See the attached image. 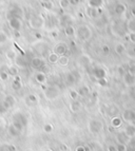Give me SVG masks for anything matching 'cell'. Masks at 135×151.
Masks as SVG:
<instances>
[{"label":"cell","mask_w":135,"mask_h":151,"mask_svg":"<svg viewBox=\"0 0 135 151\" xmlns=\"http://www.w3.org/2000/svg\"><path fill=\"white\" fill-rule=\"evenodd\" d=\"M8 150L9 151H17V148H16L15 145L13 144H8Z\"/></svg>","instance_id":"obj_35"},{"label":"cell","mask_w":135,"mask_h":151,"mask_svg":"<svg viewBox=\"0 0 135 151\" xmlns=\"http://www.w3.org/2000/svg\"><path fill=\"white\" fill-rule=\"evenodd\" d=\"M120 123H121V121H120V119H118V117H114V119H112V125L114 127H118L120 125Z\"/></svg>","instance_id":"obj_34"},{"label":"cell","mask_w":135,"mask_h":151,"mask_svg":"<svg viewBox=\"0 0 135 151\" xmlns=\"http://www.w3.org/2000/svg\"><path fill=\"white\" fill-rule=\"evenodd\" d=\"M52 0H40V2H50Z\"/></svg>","instance_id":"obj_43"},{"label":"cell","mask_w":135,"mask_h":151,"mask_svg":"<svg viewBox=\"0 0 135 151\" xmlns=\"http://www.w3.org/2000/svg\"><path fill=\"white\" fill-rule=\"evenodd\" d=\"M45 65V61L41 57H33L31 60V67L35 70H39Z\"/></svg>","instance_id":"obj_7"},{"label":"cell","mask_w":135,"mask_h":151,"mask_svg":"<svg viewBox=\"0 0 135 151\" xmlns=\"http://www.w3.org/2000/svg\"><path fill=\"white\" fill-rule=\"evenodd\" d=\"M59 149H60V151H69V147H68L65 144H61L59 146Z\"/></svg>","instance_id":"obj_36"},{"label":"cell","mask_w":135,"mask_h":151,"mask_svg":"<svg viewBox=\"0 0 135 151\" xmlns=\"http://www.w3.org/2000/svg\"><path fill=\"white\" fill-rule=\"evenodd\" d=\"M9 41V36L4 31L0 30V45H4Z\"/></svg>","instance_id":"obj_23"},{"label":"cell","mask_w":135,"mask_h":151,"mask_svg":"<svg viewBox=\"0 0 135 151\" xmlns=\"http://www.w3.org/2000/svg\"><path fill=\"white\" fill-rule=\"evenodd\" d=\"M69 63H70L69 56L63 55V56H59V59H58L57 63H59V65H61V67H65V65H69Z\"/></svg>","instance_id":"obj_22"},{"label":"cell","mask_w":135,"mask_h":151,"mask_svg":"<svg viewBox=\"0 0 135 151\" xmlns=\"http://www.w3.org/2000/svg\"><path fill=\"white\" fill-rule=\"evenodd\" d=\"M25 101H28L29 104H37L38 103V97L35 94H29L25 98Z\"/></svg>","instance_id":"obj_24"},{"label":"cell","mask_w":135,"mask_h":151,"mask_svg":"<svg viewBox=\"0 0 135 151\" xmlns=\"http://www.w3.org/2000/svg\"><path fill=\"white\" fill-rule=\"evenodd\" d=\"M71 3H74V4H77L78 2H79V0H70Z\"/></svg>","instance_id":"obj_41"},{"label":"cell","mask_w":135,"mask_h":151,"mask_svg":"<svg viewBox=\"0 0 135 151\" xmlns=\"http://www.w3.org/2000/svg\"><path fill=\"white\" fill-rule=\"evenodd\" d=\"M77 93H78V95H79V96H83V97H85V96L89 95V93H90V89L88 88L87 86H83V87H80V88L77 90Z\"/></svg>","instance_id":"obj_21"},{"label":"cell","mask_w":135,"mask_h":151,"mask_svg":"<svg viewBox=\"0 0 135 151\" xmlns=\"http://www.w3.org/2000/svg\"><path fill=\"white\" fill-rule=\"evenodd\" d=\"M5 126H6V123H5V121L2 119V117H0V129L4 128Z\"/></svg>","instance_id":"obj_37"},{"label":"cell","mask_w":135,"mask_h":151,"mask_svg":"<svg viewBox=\"0 0 135 151\" xmlns=\"http://www.w3.org/2000/svg\"><path fill=\"white\" fill-rule=\"evenodd\" d=\"M42 129H43V131H45V133H52L53 130H54V127H53L52 124L47 123V124H45V125H43Z\"/></svg>","instance_id":"obj_26"},{"label":"cell","mask_w":135,"mask_h":151,"mask_svg":"<svg viewBox=\"0 0 135 151\" xmlns=\"http://www.w3.org/2000/svg\"><path fill=\"white\" fill-rule=\"evenodd\" d=\"M108 150L109 151H116V148L114 146H109L108 147Z\"/></svg>","instance_id":"obj_40"},{"label":"cell","mask_w":135,"mask_h":151,"mask_svg":"<svg viewBox=\"0 0 135 151\" xmlns=\"http://www.w3.org/2000/svg\"><path fill=\"white\" fill-rule=\"evenodd\" d=\"M69 94H70V97L72 98L73 101H77L78 96H79V95H78L77 91H76V90H70Z\"/></svg>","instance_id":"obj_32"},{"label":"cell","mask_w":135,"mask_h":151,"mask_svg":"<svg viewBox=\"0 0 135 151\" xmlns=\"http://www.w3.org/2000/svg\"><path fill=\"white\" fill-rule=\"evenodd\" d=\"M8 23H9V27H10L13 31H15V32H19V31L21 30V28H22L21 18H18V17L8 18Z\"/></svg>","instance_id":"obj_5"},{"label":"cell","mask_w":135,"mask_h":151,"mask_svg":"<svg viewBox=\"0 0 135 151\" xmlns=\"http://www.w3.org/2000/svg\"><path fill=\"white\" fill-rule=\"evenodd\" d=\"M41 5H42V8L47 11H51L54 9V3H53V1H50V2H41Z\"/></svg>","instance_id":"obj_28"},{"label":"cell","mask_w":135,"mask_h":151,"mask_svg":"<svg viewBox=\"0 0 135 151\" xmlns=\"http://www.w3.org/2000/svg\"><path fill=\"white\" fill-rule=\"evenodd\" d=\"M8 133L11 137H17V136L20 135V131H18L17 129L11 124V125H9V127H8Z\"/></svg>","instance_id":"obj_17"},{"label":"cell","mask_w":135,"mask_h":151,"mask_svg":"<svg viewBox=\"0 0 135 151\" xmlns=\"http://www.w3.org/2000/svg\"><path fill=\"white\" fill-rule=\"evenodd\" d=\"M8 73L12 77H16L19 74V69H18L17 65H8Z\"/></svg>","instance_id":"obj_14"},{"label":"cell","mask_w":135,"mask_h":151,"mask_svg":"<svg viewBox=\"0 0 135 151\" xmlns=\"http://www.w3.org/2000/svg\"><path fill=\"white\" fill-rule=\"evenodd\" d=\"M15 63L19 68H24V67H27V60H25V58L21 55H17V57H16V59H15Z\"/></svg>","instance_id":"obj_18"},{"label":"cell","mask_w":135,"mask_h":151,"mask_svg":"<svg viewBox=\"0 0 135 151\" xmlns=\"http://www.w3.org/2000/svg\"><path fill=\"white\" fill-rule=\"evenodd\" d=\"M67 83H70V85H72V83H75L76 81H75V78H74V76H73V74L71 73H68L67 74Z\"/></svg>","instance_id":"obj_30"},{"label":"cell","mask_w":135,"mask_h":151,"mask_svg":"<svg viewBox=\"0 0 135 151\" xmlns=\"http://www.w3.org/2000/svg\"><path fill=\"white\" fill-rule=\"evenodd\" d=\"M35 81H37L39 85H45L47 83V75H45V72L42 71H39L35 74Z\"/></svg>","instance_id":"obj_12"},{"label":"cell","mask_w":135,"mask_h":151,"mask_svg":"<svg viewBox=\"0 0 135 151\" xmlns=\"http://www.w3.org/2000/svg\"><path fill=\"white\" fill-rule=\"evenodd\" d=\"M65 36L68 37H73V36H75V33H76V29L73 27V25L69 24L67 27H65Z\"/></svg>","instance_id":"obj_15"},{"label":"cell","mask_w":135,"mask_h":151,"mask_svg":"<svg viewBox=\"0 0 135 151\" xmlns=\"http://www.w3.org/2000/svg\"><path fill=\"white\" fill-rule=\"evenodd\" d=\"M21 15H22V10H21L19 6H14V8H12L8 12V18H11V17L21 18Z\"/></svg>","instance_id":"obj_9"},{"label":"cell","mask_w":135,"mask_h":151,"mask_svg":"<svg viewBox=\"0 0 135 151\" xmlns=\"http://www.w3.org/2000/svg\"><path fill=\"white\" fill-rule=\"evenodd\" d=\"M9 78H10V75L8 73V65H0V81H9Z\"/></svg>","instance_id":"obj_11"},{"label":"cell","mask_w":135,"mask_h":151,"mask_svg":"<svg viewBox=\"0 0 135 151\" xmlns=\"http://www.w3.org/2000/svg\"><path fill=\"white\" fill-rule=\"evenodd\" d=\"M58 59H59V56H58L57 54H55L54 52L49 53V55H48L49 63H51V65H55V63H58Z\"/></svg>","instance_id":"obj_19"},{"label":"cell","mask_w":135,"mask_h":151,"mask_svg":"<svg viewBox=\"0 0 135 151\" xmlns=\"http://www.w3.org/2000/svg\"><path fill=\"white\" fill-rule=\"evenodd\" d=\"M70 4H71L70 0H59L60 8L63 9V10H65V9L69 8V6H70Z\"/></svg>","instance_id":"obj_29"},{"label":"cell","mask_w":135,"mask_h":151,"mask_svg":"<svg viewBox=\"0 0 135 151\" xmlns=\"http://www.w3.org/2000/svg\"><path fill=\"white\" fill-rule=\"evenodd\" d=\"M8 111H9V109L4 106V104H3L2 101H0V116L4 115V114L8 112Z\"/></svg>","instance_id":"obj_31"},{"label":"cell","mask_w":135,"mask_h":151,"mask_svg":"<svg viewBox=\"0 0 135 151\" xmlns=\"http://www.w3.org/2000/svg\"><path fill=\"white\" fill-rule=\"evenodd\" d=\"M11 86H12V89L14 91H19L20 89L22 88V83H21V81H20L19 76H16L15 79L13 81V83H12Z\"/></svg>","instance_id":"obj_16"},{"label":"cell","mask_w":135,"mask_h":151,"mask_svg":"<svg viewBox=\"0 0 135 151\" xmlns=\"http://www.w3.org/2000/svg\"><path fill=\"white\" fill-rule=\"evenodd\" d=\"M87 14L90 17H94L96 15V12H95V9L94 8H88L87 9Z\"/></svg>","instance_id":"obj_33"},{"label":"cell","mask_w":135,"mask_h":151,"mask_svg":"<svg viewBox=\"0 0 135 151\" xmlns=\"http://www.w3.org/2000/svg\"><path fill=\"white\" fill-rule=\"evenodd\" d=\"M0 151H9L8 150V144H3V145H0Z\"/></svg>","instance_id":"obj_38"},{"label":"cell","mask_w":135,"mask_h":151,"mask_svg":"<svg viewBox=\"0 0 135 151\" xmlns=\"http://www.w3.org/2000/svg\"><path fill=\"white\" fill-rule=\"evenodd\" d=\"M80 108H81V106H80V104L78 103L77 101H73L72 103L70 104V110H71V112H73V113L78 112V111L80 110Z\"/></svg>","instance_id":"obj_20"},{"label":"cell","mask_w":135,"mask_h":151,"mask_svg":"<svg viewBox=\"0 0 135 151\" xmlns=\"http://www.w3.org/2000/svg\"><path fill=\"white\" fill-rule=\"evenodd\" d=\"M3 104H4V106L6 107L8 109H11L12 107L15 106L16 104V98L14 97L13 95H6L4 97V99H3L2 101Z\"/></svg>","instance_id":"obj_10"},{"label":"cell","mask_w":135,"mask_h":151,"mask_svg":"<svg viewBox=\"0 0 135 151\" xmlns=\"http://www.w3.org/2000/svg\"><path fill=\"white\" fill-rule=\"evenodd\" d=\"M35 36H36V38H37V39H41V35H40L39 33H36Z\"/></svg>","instance_id":"obj_42"},{"label":"cell","mask_w":135,"mask_h":151,"mask_svg":"<svg viewBox=\"0 0 135 151\" xmlns=\"http://www.w3.org/2000/svg\"><path fill=\"white\" fill-rule=\"evenodd\" d=\"M88 128H89V131H90L91 133L97 134L103 129V123L100 121H98V119H91V121L88 123Z\"/></svg>","instance_id":"obj_4"},{"label":"cell","mask_w":135,"mask_h":151,"mask_svg":"<svg viewBox=\"0 0 135 151\" xmlns=\"http://www.w3.org/2000/svg\"><path fill=\"white\" fill-rule=\"evenodd\" d=\"M5 57H6V59H9L11 61H15L16 57H17V52L14 49H9L5 52Z\"/></svg>","instance_id":"obj_13"},{"label":"cell","mask_w":135,"mask_h":151,"mask_svg":"<svg viewBox=\"0 0 135 151\" xmlns=\"http://www.w3.org/2000/svg\"><path fill=\"white\" fill-rule=\"evenodd\" d=\"M75 151H85V148L83 146H79L75 149Z\"/></svg>","instance_id":"obj_39"},{"label":"cell","mask_w":135,"mask_h":151,"mask_svg":"<svg viewBox=\"0 0 135 151\" xmlns=\"http://www.w3.org/2000/svg\"><path fill=\"white\" fill-rule=\"evenodd\" d=\"M67 50H68L67 45H65L63 42H59L55 45V48H54V51H53V52H54L55 54H57L58 56H63V55H65V53H67Z\"/></svg>","instance_id":"obj_8"},{"label":"cell","mask_w":135,"mask_h":151,"mask_svg":"<svg viewBox=\"0 0 135 151\" xmlns=\"http://www.w3.org/2000/svg\"><path fill=\"white\" fill-rule=\"evenodd\" d=\"M94 75L97 78H99V79H103V78L105 77V71H103V69L97 68L94 70Z\"/></svg>","instance_id":"obj_25"},{"label":"cell","mask_w":135,"mask_h":151,"mask_svg":"<svg viewBox=\"0 0 135 151\" xmlns=\"http://www.w3.org/2000/svg\"><path fill=\"white\" fill-rule=\"evenodd\" d=\"M45 151H52L51 149H47V150H45Z\"/></svg>","instance_id":"obj_44"},{"label":"cell","mask_w":135,"mask_h":151,"mask_svg":"<svg viewBox=\"0 0 135 151\" xmlns=\"http://www.w3.org/2000/svg\"><path fill=\"white\" fill-rule=\"evenodd\" d=\"M13 122L19 123L20 125H22L23 127L28 126V119H27V116L23 113H21V112H16V113L13 115Z\"/></svg>","instance_id":"obj_6"},{"label":"cell","mask_w":135,"mask_h":151,"mask_svg":"<svg viewBox=\"0 0 135 151\" xmlns=\"http://www.w3.org/2000/svg\"><path fill=\"white\" fill-rule=\"evenodd\" d=\"M103 3V0H89V5L90 8H98Z\"/></svg>","instance_id":"obj_27"},{"label":"cell","mask_w":135,"mask_h":151,"mask_svg":"<svg viewBox=\"0 0 135 151\" xmlns=\"http://www.w3.org/2000/svg\"><path fill=\"white\" fill-rule=\"evenodd\" d=\"M43 96L47 101H55L60 96V89L57 86H49L43 91Z\"/></svg>","instance_id":"obj_2"},{"label":"cell","mask_w":135,"mask_h":151,"mask_svg":"<svg viewBox=\"0 0 135 151\" xmlns=\"http://www.w3.org/2000/svg\"><path fill=\"white\" fill-rule=\"evenodd\" d=\"M75 36L79 39V40L87 41L89 40L92 36V32H91L90 28L88 25H79L77 29H76Z\"/></svg>","instance_id":"obj_3"},{"label":"cell","mask_w":135,"mask_h":151,"mask_svg":"<svg viewBox=\"0 0 135 151\" xmlns=\"http://www.w3.org/2000/svg\"><path fill=\"white\" fill-rule=\"evenodd\" d=\"M29 25L33 30H41L45 25V18L42 15H33L29 19Z\"/></svg>","instance_id":"obj_1"}]
</instances>
